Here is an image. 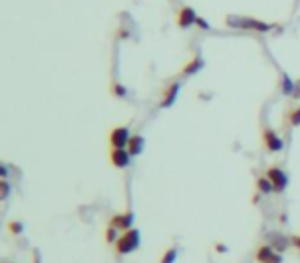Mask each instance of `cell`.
I'll list each match as a JSON object with an SVG mask.
<instances>
[{
  "instance_id": "1",
  "label": "cell",
  "mask_w": 300,
  "mask_h": 263,
  "mask_svg": "<svg viewBox=\"0 0 300 263\" xmlns=\"http://www.w3.org/2000/svg\"><path fill=\"white\" fill-rule=\"evenodd\" d=\"M224 23L228 27H236V29H243V31H257V33H267L269 29L278 27L274 23L259 21V19H253V17H226Z\"/></svg>"
},
{
  "instance_id": "2",
  "label": "cell",
  "mask_w": 300,
  "mask_h": 263,
  "mask_svg": "<svg viewBox=\"0 0 300 263\" xmlns=\"http://www.w3.org/2000/svg\"><path fill=\"white\" fill-rule=\"evenodd\" d=\"M138 247H140V232L136 228H129V230L122 232L113 245L117 255H129V253H134Z\"/></svg>"
},
{
  "instance_id": "3",
  "label": "cell",
  "mask_w": 300,
  "mask_h": 263,
  "mask_svg": "<svg viewBox=\"0 0 300 263\" xmlns=\"http://www.w3.org/2000/svg\"><path fill=\"white\" fill-rule=\"evenodd\" d=\"M261 146L267 150V152H282L284 148V140L279 138V134L274 130V128H269V125H263L261 128Z\"/></svg>"
},
{
  "instance_id": "4",
  "label": "cell",
  "mask_w": 300,
  "mask_h": 263,
  "mask_svg": "<svg viewBox=\"0 0 300 263\" xmlns=\"http://www.w3.org/2000/svg\"><path fill=\"white\" fill-rule=\"evenodd\" d=\"M197 19H199V15L187 4L179 6L177 13H175V23H177V27H181V29H189V27L197 25Z\"/></svg>"
},
{
  "instance_id": "5",
  "label": "cell",
  "mask_w": 300,
  "mask_h": 263,
  "mask_svg": "<svg viewBox=\"0 0 300 263\" xmlns=\"http://www.w3.org/2000/svg\"><path fill=\"white\" fill-rule=\"evenodd\" d=\"M265 175H267V179L272 181L276 193H282V191L288 187V175H286L284 169H279L278 164H272V167H267Z\"/></svg>"
},
{
  "instance_id": "6",
  "label": "cell",
  "mask_w": 300,
  "mask_h": 263,
  "mask_svg": "<svg viewBox=\"0 0 300 263\" xmlns=\"http://www.w3.org/2000/svg\"><path fill=\"white\" fill-rule=\"evenodd\" d=\"M179 91H181V84H179V81H171L165 89L161 91V99H158V107L161 109H167V107H173L177 97H179Z\"/></svg>"
},
{
  "instance_id": "7",
  "label": "cell",
  "mask_w": 300,
  "mask_h": 263,
  "mask_svg": "<svg viewBox=\"0 0 300 263\" xmlns=\"http://www.w3.org/2000/svg\"><path fill=\"white\" fill-rule=\"evenodd\" d=\"M255 259L257 263H282V253L276 251L272 245H267V243H263V245H259L255 249Z\"/></svg>"
},
{
  "instance_id": "8",
  "label": "cell",
  "mask_w": 300,
  "mask_h": 263,
  "mask_svg": "<svg viewBox=\"0 0 300 263\" xmlns=\"http://www.w3.org/2000/svg\"><path fill=\"white\" fill-rule=\"evenodd\" d=\"M132 138L128 125H115V128L109 132V146L111 148H128V142Z\"/></svg>"
},
{
  "instance_id": "9",
  "label": "cell",
  "mask_w": 300,
  "mask_h": 263,
  "mask_svg": "<svg viewBox=\"0 0 300 263\" xmlns=\"http://www.w3.org/2000/svg\"><path fill=\"white\" fill-rule=\"evenodd\" d=\"M132 154H129L128 148H111L109 150V162H111V167L115 169H126L129 167V162H132Z\"/></svg>"
},
{
  "instance_id": "10",
  "label": "cell",
  "mask_w": 300,
  "mask_h": 263,
  "mask_svg": "<svg viewBox=\"0 0 300 263\" xmlns=\"http://www.w3.org/2000/svg\"><path fill=\"white\" fill-rule=\"evenodd\" d=\"M134 224V214L132 212H122V214H115V216H111V220H109V226H113L117 230H129Z\"/></svg>"
},
{
  "instance_id": "11",
  "label": "cell",
  "mask_w": 300,
  "mask_h": 263,
  "mask_svg": "<svg viewBox=\"0 0 300 263\" xmlns=\"http://www.w3.org/2000/svg\"><path fill=\"white\" fill-rule=\"evenodd\" d=\"M282 123L286 128H298L300 125V105H290L282 113Z\"/></svg>"
},
{
  "instance_id": "12",
  "label": "cell",
  "mask_w": 300,
  "mask_h": 263,
  "mask_svg": "<svg viewBox=\"0 0 300 263\" xmlns=\"http://www.w3.org/2000/svg\"><path fill=\"white\" fill-rule=\"evenodd\" d=\"M204 68V60H202V56H193V58H189V60L181 66V70H179V76H193L197 74L199 70Z\"/></svg>"
},
{
  "instance_id": "13",
  "label": "cell",
  "mask_w": 300,
  "mask_h": 263,
  "mask_svg": "<svg viewBox=\"0 0 300 263\" xmlns=\"http://www.w3.org/2000/svg\"><path fill=\"white\" fill-rule=\"evenodd\" d=\"M267 245H272L276 251L284 253L290 245H292V241H290L288 237H284V235H279V232H272V235L267 237Z\"/></svg>"
},
{
  "instance_id": "14",
  "label": "cell",
  "mask_w": 300,
  "mask_h": 263,
  "mask_svg": "<svg viewBox=\"0 0 300 263\" xmlns=\"http://www.w3.org/2000/svg\"><path fill=\"white\" fill-rule=\"evenodd\" d=\"M144 146H146L144 136H142V134H132V138H129V142H128L129 154H132V157H138V154H142V152H144Z\"/></svg>"
},
{
  "instance_id": "15",
  "label": "cell",
  "mask_w": 300,
  "mask_h": 263,
  "mask_svg": "<svg viewBox=\"0 0 300 263\" xmlns=\"http://www.w3.org/2000/svg\"><path fill=\"white\" fill-rule=\"evenodd\" d=\"M255 185H257V191H259V193H272V191H274V185H272V181L267 179L265 173L259 175L257 181H255Z\"/></svg>"
},
{
  "instance_id": "16",
  "label": "cell",
  "mask_w": 300,
  "mask_h": 263,
  "mask_svg": "<svg viewBox=\"0 0 300 263\" xmlns=\"http://www.w3.org/2000/svg\"><path fill=\"white\" fill-rule=\"evenodd\" d=\"M177 247H169L163 255H161V261L158 263H175V259H177Z\"/></svg>"
},
{
  "instance_id": "17",
  "label": "cell",
  "mask_w": 300,
  "mask_h": 263,
  "mask_svg": "<svg viewBox=\"0 0 300 263\" xmlns=\"http://www.w3.org/2000/svg\"><path fill=\"white\" fill-rule=\"evenodd\" d=\"M117 239H119L117 237V228H113V226H109V224H107V228H105V241L107 243H113V245H115Z\"/></svg>"
},
{
  "instance_id": "18",
  "label": "cell",
  "mask_w": 300,
  "mask_h": 263,
  "mask_svg": "<svg viewBox=\"0 0 300 263\" xmlns=\"http://www.w3.org/2000/svg\"><path fill=\"white\" fill-rule=\"evenodd\" d=\"M8 230L15 232V235H21V232H23V224L17 222V220H11V222H8Z\"/></svg>"
},
{
  "instance_id": "19",
  "label": "cell",
  "mask_w": 300,
  "mask_h": 263,
  "mask_svg": "<svg viewBox=\"0 0 300 263\" xmlns=\"http://www.w3.org/2000/svg\"><path fill=\"white\" fill-rule=\"evenodd\" d=\"M111 91H113V93H117V97H126V95H128V91L124 89L122 84H117V82L111 86Z\"/></svg>"
},
{
  "instance_id": "20",
  "label": "cell",
  "mask_w": 300,
  "mask_h": 263,
  "mask_svg": "<svg viewBox=\"0 0 300 263\" xmlns=\"http://www.w3.org/2000/svg\"><path fill=\"white\" fill-rule=\"evenodd\" d=\"M290 241H292V247H294L296 251H300V235L292 237V239H290Z\"/></svg>"
},
{
  "instance_id": "21",
  "label": "cell",
  "mask_w": 300,
  "mask_h": 263,
  "mask_svg": "<svg viewBox=\"0 0 300 263\" xmlns=\"http://www.w3.org/2000/svg\"><path fill=\"white\" fill-rule=\"evenodd\" d=\"M197 25H199V27H202V29H210V25H208V23L204 21V19H202V17H199V19H197Z\"/></svg>"
},
{
  "instance_id": "22",
  "label": "cell",
  "mask_w": 300,
  "mask_h": 263,
  "mask_svg": "<svg viewBox=\"0 0 300 263\" xmlns=\"http://www.w3.org/2000/svg\"><path fill=\"white\" fill-rule=\"evenodd\" d=\"M216 249H218L220 253H224V251H226V247H224V245H216Z\"/></svg>"
}]
</instances>
